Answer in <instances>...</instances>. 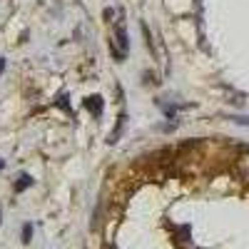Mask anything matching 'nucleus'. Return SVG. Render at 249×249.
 <instances>
[{
	"label": "nucleus",
	"mask_w": 249,
	"mask_h": 249,
	"mask_svg": "<svg viewBox=\"0 0 249 249\" xmlns=\"http://www.w3.org/2000/svg\"><path fill=\"white\" fill-rule=\"evenodd\" d=\"M30 184V177L25 175V177H20V182H18V190H23V187H28Z\"/></svg>",
	"instance_id": "nucleus-2"
},
{
	"label": "nucleus",
	"mask_w": 249,
	"mask_h": 249,
	"mask_svg": "<svg viewBox=\"0 0 249 249\" xmlns=\"http://www.w3.org/2000/svg\"><path fill=\"white\" fill-rule=\"evenodd\" d=\"M239 167H242V172H244V175H249V155H247V157H242Z\"/></svg>",
	"instance_id": "nucleus-1"
}]
</instances>
